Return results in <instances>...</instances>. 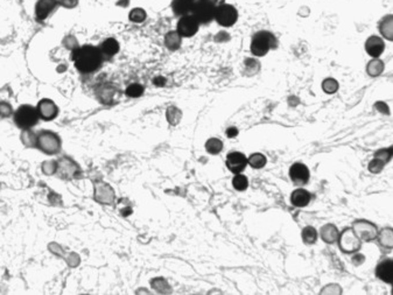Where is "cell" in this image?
<instances>
[{"label": "cell", "instance_id": "1", "mask_svg": "<svg viewBox=\"0 0 393 295\" xmlns=\"http://www.w3.org/2000/svg\"><path fill=\"white\" fill-rule=\"evenodd\" d=\"M71 56L76 69L83 74H90L100 69L104 60L100 48L91 45L76 47Z\"/></svg>", "mask_w": 393, "mask_h": 295}, {"label": "cell", "instance_id": "2", "mask_svg": "<svg viewBox=\"0 0 393 295\" xmlns=\"http://www.w3.org/2000/svg\"><path fill=\"white\" fill-rule=\"evenodd\" d=\"M13 119L15 125L21 130H31L39 122L40 115L37 113L36 106L24 104L14 111Z\"/></svg>", "mask_w": 393, "mask_h": 295}, {"label": "cell", "instance_id": "3", "mask_svg": "<svg viewBox=\"0 0 393 295\" xmlns=\"http://www.w3.org/2000/svg\"><path fill=\"white\" fill-rule=\"evenodd\" d=\"M277 46V40L272 33L262 31L256 33L251 41V51L254 56H265L270 49Z\"/></svg>", "mask_w": 393, "mask_h": 295}, {"label": "cell", "instance_id": "4", "mask_svg": "<svg viewBox=\"0 0 393 295\" xmlns=\"http://www.w3.org/2000/svg\"><path fill=\"white\" fill-rule=\"evenodd\" d=\"M216 5L212 0H195L190 14L199 21V24L207 25L215 19Z\"/></svg>", "mask_w": 393, "mask_h": 295}, {"label": "cell", "instance_id": "5", "mask_svg": "<svg viewBox=\"0 0 393 295\" xmlns=\"http://www.w3.org/2000/svg\"><path fill=\"white\" fill-rule=\"evenodd\" d=\"M337 243H339L341 251L347 254L356 253L362 247L361 239L357 237V234L355 233V231L351 228H347L340 232Z\"/></svg>", "mask_w": 393, "mask_h": 295}, {"label": "cell", "instance_id": "6", "mask_svg": "<svg viewBox=\"0 0 393 295\" xmlns=\"http://www.w3.org/2000/svg\"><path fill=\"white\" fill-rule=\"evenodd\" d=\"M351 229L361 239L362 243H370L377 238L378 228L375 223L366 220H357L352 223Z\"/></svg>", "mask_w": 393, "mask_h": 295}, {"label": "cell", "instance_id": "7", "mask_svg": "<svg viewBox=\"0 0 393 295\" xmlns=\"http://www.w3.org/2000/svg\"><path fill=\"white\" fill-rule=\"evenodd\" d=\"M35 146L39 147L42 152L54 154L56 153L61 144L57 134H55L52 131H42L39 134H36V144Z\"/></svg>", "mask_w": 393, "mask_h": 295}, {"label": "cell", "instance_id": "8", "mask_svg": "<svg viewBox=\"0 0 393 295\" xmlns=\"http://www.w3.org/2000/svg\"><path fill=\"white\" fill-rule=\"evenodd\" d=\"M237 19L238 12L234 6L230 5V4H221V5L216 6L215 20L219 25L223 26V27H230L236 24Z\"/></svg>", "mask_w": 393, "mask_h": 295}, {"label": "cell", "instance_id": "9", "mask_svg": "<svg viewBox=\"0 0 393 295\" xmlns=\"http://www.w3.org/2000/svg\"><path fill=\"white\" fill-rule=\"evenodd\" d=\"M199 27V21L191 14H187L180 16V20L178 21L176 32L180 34L182 37H191L198 33Z\"/></svg>", "mask_w": 393, "mask_h": 295}, {"label": "cell", "instance_id": "10", "mask_svg": "<svg viewBox=\"0 0 393 295\" xmlns=\"http://www.w3.org/2000/svg\"><path fill=\"white\" fill-rule=\"evenodd\" d=\"M225 165L230 172L233 174L243 173L247 166V156L244 153L238 151L230 152L226 155Z\"/></svg>", "mask_w": 393, "mask_h": 295}, {"label": "cell", "instance_id": "11", "mask_svg": "<svg viewBox=\"0 0 393 295\" xmlns=\"http://www.w3.org/2000/svg\"><path fill=\"white\" fill-rule=\"evenodd\" d=\"M289 178L296 186H305L308 183L310 178V172L305 164L302 162H296L290 166L289 168Z\"/></svg>", "mask_w": 393, "mask_h": 295}, {"label": "cell", "instance_id": "12", "mask_svg": "<svg viewBox=\"0 0 393 295\" xmlns=\"http://www.w3.org/2000/svg\"><path fill=\"white\" fill-rule=\"evenodd\" d=\"M36 110L40 115V119H44V121H52L58 114L57 105L49 98H44L37 103Z\"/></svg>", "mask_w": 393, "mask_h": 295}, {"label": "cell", "instance_id": "13", "mask_svg": "<svg viewBox=\"0 0 393 295\" xmlns=\"http://www.w3.org/2000/svg\"><path fill=\"white\" fill-rule=\"evenodd\" d=\"M60 6L58 0H37L35 4V16L37 20H46L54 10Z\"/></svg>", "mask_w": 393, "mask_h": 295}, {"label": "cell", "instance_id": "14", "mask_svg": "<svg viewBox=\"0 0 393 295\" xmlns=\"http://www.w3.org/2000/svg\"><path fill=\"white\" fill-rule=\"evenodd\" d=\"M364 47H365L366 53L369 54L372 58H376V57H379L380 55L384 53V50H385V42H384L383 37L372 35L365 41Z\"/></svg>", "mask_w": 393, "mask_h": 295}, {"label": "cell", "instance_id": "15", "mask_svg": "<svg viewBox=\"0 0 393 295\" xmlns=\"http://www.w3.org/2000/svg\"><path fill=\"white\" fill-rule=\"evenodd\" d=\"M392 260L384 259L377 265V267H376V277H377L380 281L386 282V284H392Z\"/></svg>", "mask_w": 393, "mask_h": 295}, {"label": "cell", "instance_id": "16", "mask_svg": "<svg viewBox=\"0 0 393 295\" xmlns=\"http://www.w3.org/2000/svg\"><path fill=\"white\" fill-rule=\"evenodd\" d=\"M311 195L308 190L298 188L290 194V202L297 208H305L310 203Z\"/></svg>", "mask_w": 393, "mask_h": 295}, {"label": "cell", "instance_id": "17", "mask_svg": "<svg viewBox=\"0 0 393 295\" xmlns=\"http://www.w3.org/2000/svg\"><path fill=\"white\" fill-rule=\"evenodd\" d=\"M195 0H173L172 2V10L175 15L183 16L190 14L193 10Z\"/></svg>", "mask_w": 393, "mask_h": 295}, {"label": "cell", "instance_id": "18", "mask_svg": "<svg viewBox=\"0 0 393 295\" xmlns=\"http://www.w3.org/2000/svg\"><path fill=\"white\" fill-rule=\"evenodd\" d=\"M340 231L336 228L334 224L328 223L323 225L321 230H320V236H321L322 241L327 244H335L337 243V238H339Z\"/></svg>", "mask_w": 393, "mask_h": 295}, {"label": "cell", "instance_id": "19", "mask_svg": "<svg viewBox=\"0 0 393 295\" xmlns=\"http://www.w3.org/2000/svg\"><path fill=\"white\" fill-rule=\"evenodd\" d=\"M119 49H121V46H119V42L116 40L114 37H109L102 42V45L100 46V50L101 53L103 54V56L105 57H112L116 55Z\"/></svg>", "mask_w": 393, "mask_h": 295}, {"label": "cell", "instance_id": "20", "mask_svg": "<svg viewBox=\"0 0 393 295\" xmlns=\"http://www.w3.org/2000/svg\"><path fill=\"white\" fill-rule=\"evenodd\" d=\"M379 32L386 40H393V16L392 14L385 15L379 23Z\"/></svg>", "mask_w": 393, "mask_h": 295}, {"label": "cell", "instance_id": "21", "mask_svg": "<svg viewBox=\"0 0 393 295\" xmlns=\"http://www.w3.org/2000/svg\"><path fill=\"white\" fill-rule=\"evenodd\" d=\"M380 246L385 247V249H392L393 246V230L391 226H386L382 230H378L377 238Z\"/></svg>", "mask_w": 393, "mask_h": 295}, {"label": "cell", "instance_id": "22", "mask_svg": "<svg viewBox=\"0 0 393 295\" xmlns=\"http://www.w3.org/2000/svg\"><path fill=\"white\" fill-rule=\"evenodd\" d=\"M384 69H385V64L382 60H379V57L372 58L366 66L367 75L371 77H378L379 75H382Z\"/></svg>", "mask_w": 393, "mask_h": 295}, {"label": "cell", "instance_id": "23", "mask_svg": "<svg viewBox=\"0 0 393 295\" xmlns=\"http://www.w3.org/2000/svg\"><path fill=\"white\" fill-rule=\"evenodd\" d=\"M182 36L176 31L168 32L165 36V46L169 50H178L181 47Z\"/></svg>", "mask_w": 393, "mask_h": 295}, {"label": "cell", "instance_id": "24", "mask_svg": "<svg viewBox=\"0 0 393 295\" xmlns=\"http://www.w3.org/2000/svg\"><path fill=\"white\" fill-rule=\"evenodd\" d=\"M267 164L266 156L262 153H253L247 158V165H250L254 169H262Z\"/></svg>", "mask_w": 393, "mask_h": 295}, {"label": "cell", "instance_id": "25", "mask_svg": "<svg viewBox=\"0 0 393 295\" xmlns=\"http://www.w3.org/2000/svg\"><path fill=\"white\" fill-rule=\"evenodd\" d=\"M318 238L319 233L313 226H306V228L302 230V241L306 245H313V244L318 242Z\"/></svg>", "mask_w": 393, "mask_h": 295}, {"label": "cell", "instance_id": "26", "mask_svg": "<svg viewBox=\"0 0 393 295\" xmlns=\"http://www.w3.org/2000/svg\"><path fill=\"white\" fill-rule=\"evenodd\" d=\"M206 149L208 153L216 155V154H220L222 149H223V143H222V140L219 138H210L207 140Z\"/></svg>", "mask_w": 393, "mask_h": 295}, {"label": "cell", "instance_id": "27", "mask_svg": "<svg viewBox=\"0 0 393 295\" xmlns=\"http://www.w3.org/2000/svg\"><path fill=\"white\" fill-rule=\"evenodd\" d=\"M232 186L238 191H245L247 187H249V180L242 173L234 174V178L232 179Z\"/></svg>", "mask_w": 393, "mask_h": 295}, {"label": "cell", "instance_id": "28", "mask_svg": "<svg viewBox=\"0 0 393 295\" xmlns=\"http://www.w3.org/2000/svg\"><path fill=\"white\" fill-rule=\"evenodd\" d=\"M146 18H147L146 11H145L144 8H140V7H135V8H133V10H131L130 14H129L130 21H132V23H134V24L144 23V21L146 20Z\"/></svg>", "mask_w": 393, "mask_h": 295}, {"label": "cell", "instance_id": "29", "mask_svg": "<svg viewBox=\"0 0 393 295\" xmlns=\"http://www.w3.org/2000/svg\"><path fill=\"white\" fill-rule=\"evenodd\" d=\"M322 89L326 93L332 95L339 90V82L335 78H326L322 82Z\"/></svg>", "mask_w": 393, "mask_h": 295}, {"label": "cell", "instance_id": "30", "mask_svg": "<svg viewBox=\"0 0 393 295\" xmlns=\"http://www.w3.org/2000/svg\"><path fill=\"white\" fill-rule=\"evenodd\" d=\"M125 93L129 97H132V98H138L140 97L144 93V87L143 85H140L139 83H133V84H130L129 87L126 88V91Z\"/></svg>", "mask_w": 393, "mask_h": 295}, {"label": "cell", "instance_id": "31", "mask_svg": "<svg viewBox=\"0 0 393 295\" xmlns=\"http://www.w3.org/2000/svg\"><path fill=\"white\" fill-rule=\"evenodd\" d=\"M375 158L386 165L387 162H390L392 159V148H380V149H378V151L375 153Z\"/></svg>", "mask_w": 393, "mask_h": 295}, {"label": "cell", "instance_id": "32", "mask_svg": "<svg viewBox=\"0 0 393 295\" xmlns=\"http://www.w3.org/2000/svg\"><path fill=\"white\" fill-rule=\"evenodd\" d=\"M21 139H23V141L27 146H35L36 144V134L33 133L32 128L31 130H24Z\"/></svg>", "mask_w": 393, "mask_h": 295}, {"label": "cell", "instance_id": "33", "mask_svg": "<svg viewBox=\"0 0 393 295\" xmlns=\"http://www.w3.org/2000/svg\"><path fill=\"white\" fill-rule=\"evenodd\" d=\"M14 113L12 105L6 101H0V117L8 118Z\"/></svg>", "mask_w": 393, "mask_h": 295}, {"label": "cell", "instance_id": "34", "mask_svg": "<svg viewBox=\"0 0 393 295\" xmlns=\"http://www.w3.org/2000/svg\"><path fill=\"white\" fill-rule=\"evenodd\" d=\"M167 119L170 124H178L181 119V111L172 106L167 110Z\"/></svg>", "mask_w": 393, "mask_h": 295}, {"label": "cell", "instance_id": "35", "mask_svg": "<svg viewBox=\"0 0 393 295\" xmlns=\"http://www.w3.org/2000/svg\"><path fill=\"white\" fill-rule=\"evenodd\" d=\"M384 167H385V164H384V162H382L380 160L374 158V159L369 162V166H367V168H369V170H370L371 173L378 174V173H380L384 169Z\"/></svg>", "mask_w": 393, "mask_h": 295}, {"label": "cell", "instance_id": "36", "mask_svg": "<svg viewBox=\"0 0 393 295\" xmlns=\"http://www.w3.org/2000/svg\"><path fill=\"white\" fill-rule=\"evenodd\" d=\"M60 2V6L65 7V8H74L77 6L78 0H58Z\"/></svg>", "mask_w": 393, "mask_h": 295}, {"label": "cell", "instance_id": "37", "mask_svg": "<svg viewBox=\"0 0 393 295\" xmlns=\"http://www.w3.org/2000/svg\"><path fill=\"white\" fill-rule=\"evenodd\" d=\"M365 262V257L363 255L362 253H360V252H356V253H353V257H352V263L355 265H361Z\"/></svg>", "mask_w": 393, "mask_h": 295}, {"label": "cell", "instance_id": "38", "mask_svg": "<svg viewBox=\"0 0 393 295\" xmlns=\"http://www.w3.org/2000/svg\"><path fill=\"white\" fill-rule=\"evenodd\" d=\"M226 135H228V138H234V136L238 135V128L237 127H229L228 130H226Z\"/></svg>", "mask_w": 393, "mask_h": 295}, {"label": "cell", "instance_id": "39", "mask_svg": "<svg viewBox=\"0 0 393 295\" xmlns=\"http://www.w3.org/2000/svg\"><path fill=\"white\" fill-rule=\"evenodd\" d=\"M154 83H155V85H164L165 78L164 77H156V78L154 80Z\"/></svg>", "mask_w": 393, "mask_h": 295}]
</instances>
